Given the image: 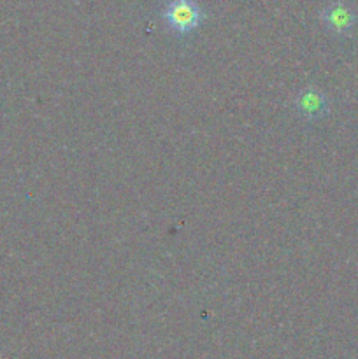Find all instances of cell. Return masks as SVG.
I'll return each instance as SVG.
<instances>
[{
    "label": "cell",
    "mask_w": 358,
    "mask_h": 359,
    "mask_svg": "<svg viewBox=\"0 0 358 359\" xmlns=\"http://www.w3.org/2000/svg\"><path fill=\"white\" fill-rule=\"evenodd\" d=\"M161 16L167 27L179 35L197 30L200 23L206 20L202 7L195 0H168Z\"/></svg>",
    "instance_id": "1"
},
{
    "label": "cell",
    "mask_w": 358,
    "mask_h": 359,
    "mask_svg": "<svg viewBox=\"0 0 358 359\" xmlns=\"http://www.w3.org/2000/svg\"><path fill=\"white\" fill-rule=\"evenodd\" d=\"M295 109L305 119H318L329 112V100L316 88H305L295 97Z\"/></svg>",
    "instance_id": "3"
},
{
    "label": "cell",
    "mask_w": 358,
    "mask_h": 359,
    "mask_svg": "<svg viewBox=\"0 0 358 359\" xmlns=\"http://www.w3.org/2000/svg\"><path fill=\"white\" fill-rule=\"evenodd\" d=\"M319 20L336 35H350L357 25L358 16L346 0H333L319 13Z\"/></svg>",
    "instance_id": "2"
}]
</instances>
